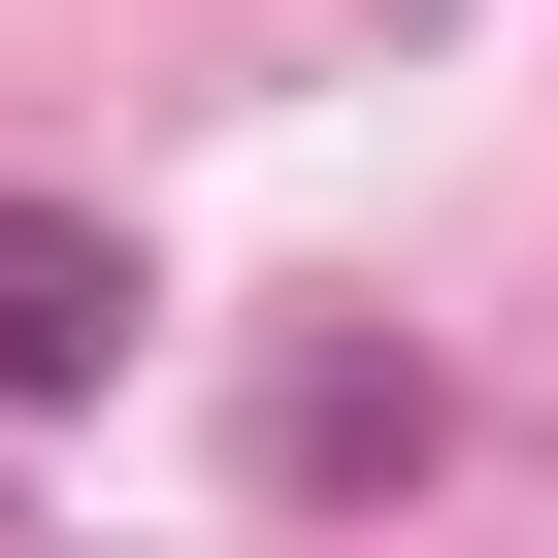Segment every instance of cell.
Here are the masks:
<instances>
[{"instance_id":"cell-1","label":"cell","mask_w":558,"mask_h":558,"mask_svg":"<svg viewBox=\"0 0 558 558\" xmlns=\"http://www.w3.org/2000/svg\"><path fill=\"white\" fill-rule=\"evenodd\" d=\"M99 362H132V230L0 197V395H99Z\"/></svg>"}]
</instances>
